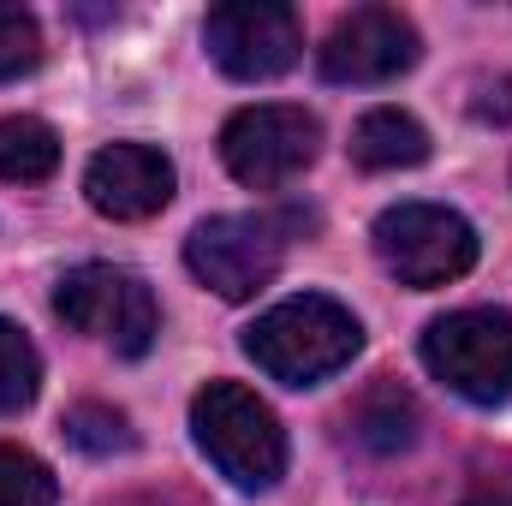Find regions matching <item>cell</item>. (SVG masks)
Returning <instances> with one entry per match:
<instances>
[{"label": "cell", "mask_w": 512, "mask_h": 506, "mask_svg": "<svg viewBox=\"0 0 512 506\" xmlns=\"http://www.w3.org/2000/svg\"><path fill=\"white\" fill-rule=\"evenodd\" d=\"M245 352L280 387H316V381L340 376L364 352V328L340 298L298 292V298H280L274 310H262L245 328Z\"/></svg>", "instance_id": "6da1fadb"}, {"label": "cell", "mask_w": 512, "mask_h": 506, "mask_svg": "<svg viewBox=\"0 0 512 506\" xmlns=\"http://www.w3.org/2000/svg\"><path fill=\"white\" fill-rule=\"evenodd\" d=\"M191 441L245 495H268L286 477V429L239 381H209L191 399Z\"/></svg>", "instance_id": "7a4b0ae2"}, {"label": "cell", "mask_w": 512, "mask_h": 506, "mask_svg": "<svg viewBox=\"0 0 512 506\" xmlns=\"http://www.w3.org/2000/svg\"><path fill=\"white\" fill-rule=\"evenodd\" d=\"M370 239L382 268L411 292L453 286L477 268V227L447 203H393L376 215Z\"/></svg>", "instance_id": "3957f363"}, {"label": "cell", "mask_w": 512, "mask_h": 506, "mask_svg": "<svg viewBox=\"0 0 512 506\" xmlns=\"http://www.w3.org/2000/svg\"><path fill=\"white\" fill-rule=\"evenodd\" d=\"M54 316L102 346H114L120 358H143L161 334V310L155 292L143 286V274L114 268V262H78L72 274H60L54 286Z\"/></svg>", "instance_id": "277c9868"}, {"label": "cell", "mask_w": 512, "mask_h": 506, "mask_svg": "<svg viewBox=\"0 0 512 506\" xmlns=\"http://www.w3.org/2000/svg\"><path fill=\"white\" fill-rule=\"evenodd\" d=\"M423 370L471 405H501L512 393V316L453 310L423 328Z\"/></svg>", "instance_id": "5b68a950"}, {"label": "cell", "mask_w": 512, "mask_h": 506, "mask_svg": "<svg viewBox=\"0 0 512 506\" xmlns=\"http://www.w3.org/2000/svg\"><path fill=\"white\" fill-rule=\"evenodd\" d=\"M286 262V227L268 215H215L185 239V268L227 304L256 298Z\"/></svg>", "instance_id": "8992f818"}, {"label": "cell", "mask_w": 512, "mask_h": 506, "mask_svg": "<svg viewBox=\"0 0 512 506\" xmlns=\"http://www.w3.org/2000/svg\"><path fill=\"white\" fill-rule=\"evenodd\" d=\"M322 149V126L316 114L304 108H286V102H262V108H239L227 126H221V161L239 185L251 191H280L292 185Z\"/></svg>", "instance_id": "52a82bcc"}, {"label": "cell", "mask_w": 512, "mask_h": 506, "mask_svg": "<svg viewBox=\"0 0 512 506\" xmlns=\"http://www.w3.org/2000/svg\"><path fill=\"white\" fill-rule=\"evenodd\" d=\"M203 48L209 60L239 78V84H268L298 66L304 54V24L280 0H227L203 18Z\"/></svg>", "instance_id": "ba28073f"}, {"label": "cell", "mask_w": 512, "mask_h": 506, "mask_svg": "<svg viewBox=\"0 0 512 506\" xmlns=\"http://www.w3.org/2000/svg\"><path fill=\"white\" fill-rule=\"evenodd\" d=\"M417 54H423V36H417V24L405 18V12H393V6H358V12H346L334 30H328V42H322V78L328 84H393L399 72H411L417 66Z\"/></svg>", "instance_id": "9c48e42d"}, {"label": "cell", "mask_w": 512, "mask_h": 506, "mask_svg": "<svg viewBox=\"0 0 512 506\" xmlns=\"http://www.w3.org/2000/svg\"><path fill=\"white\" fill-rule=\"evenodd\" d=\"M173 161L155 149V143H108L90 155L84 167V197L96 215L108 221H149L173 203Z\"/></svg>", "instance_id": "30bf717a"}, {"label": "cell", "mask_w": 512, "mask_h": 506, "mask_svg": "<svg viewBox=\"0 0 512 506\" xmlns=\"http://www.w3.org/2000/svg\"><path fill=\"white\" fill-rule=\"evenodd\" d=\"M352 161L370 167V173L417 167V161H429V131L417 126L405 108H370V114L352 126Z\"/></svg>", "instance_id": "8fae6325"}, {"label": "cell", "mask_w": 512, "mask_h": 506, "mask_svg": "<svg viewBox=\"0 0 512 506\" xmlns=\"http://www.w3.org/2000/svg\"><path fill=\"white\" fill-rule=\"evenodd\" d=\"M60 167V137L36 114H6L0 120V179L6 185H42Z\"/></svg>", "instance_id": "7c38bea8"}, {"label": "cell", "mask_w": 512, "mask_h": 506, "mask_svg": "<svg viewBox=\"0 0 512 506\" xmlns=\"http://www.w3.org/2000/svg\"><path fill=\"white\" fill-rule=\"evenodd\" d=\"M352 435L370 453H405L417 441V405H411V393H399L393 381H382L376 393H364V405L352 411Z\"/></svg>", "instance_id": "4fadbf2b"}, {"label": "cell", "mask_w": 512, "mask_h": 506, "mask_svg": "<svg viewBox=\"0 0 512 506\" xmlns=\"http://www.w3.org/2000/svg\"><path fill=\"white\" fill-rule=\"evenodd\" d=\"M36 387H42V358H36L30 334L0 316V417L24 411L36 399Z\"/></svg>", "instance_id": "5bb4252c"}, {"label": "cell", "mask_w": 512, "mask_h": 506, "mask_svg": "<svg viewBox=\"0 0 512 506\" xmlns=\"http://www.w3.org/2000/svg\"><path fill=\"white\" fill-rule=\"evenodd\" d=\"M66 441H72L78 453H90V459H108V453H131V447H137L126 411L96 405V399H84V405L66 411Z\"/></svg>", "instance_id": "9a60e30c"}, {"label": "cell", "mask_w": 512, "mask_h": 506, "mask_svg": "<svg viewBox=\"0 0 512 506\" xmlns=\"http://www.w3.org/2000/svg\"><path fill=\"white\" fill-rule=\"evenodd\" d=\"M54 501H60L54 471L24 447H0V506H54Z\"/></svg>", "instance_id": "2e32d148"}, {"label": "cell", "mask_w": 512, "mask_h": 506, "mask_svg": "<svg viewBox=\"0 0 512 506\" xmlns=\"http://www.w3.org/2000/svg\"><path fill=\"white\" fill-rule=\"evenodd\" d=\"M42 66V24L24 6H0V84L30 78Z\"/></svg>", "instance_id": "e0dca14e"}, {"label": "cell", "mask_w": 512, "mask_h": 506, "mask_svg": "<svg viewBox=\"0 0 512 506\" xmlns=\"http://www.w3.org/2000/svg\"><path fill=\"white\" fill-rule=\"evenodd\" d=\"M477 120H489V126H512V78L483 84V96H477Z\"/></svg>", "instance_id": "ac0fdd59"}, {"label": "cell", "mask_w": 512, "mask_h": 506, "mask_svg": "<svg viewBox=\"0 0 512 506\" xmlns=\"http://www.w3.org/2000/svg\"><path fill=\"white\" fill-rule=\"evenodd\" d=\"M465 506H512V495H477V501H465Z\"/></svg>", "instance_id": "d6986e66"}]
</instances>
